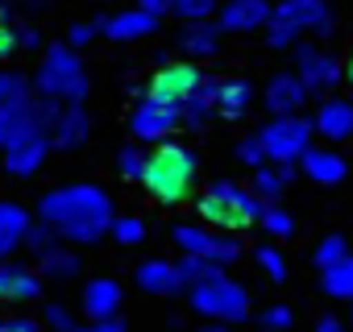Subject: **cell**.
Listing matches in <instances>:
<instances>
[{"label": "cell", "instance_id": "obj_1", "mask_svg": "<svg viewBox=\"0 0 353 332\" xmlns=\"http://www.w3.org/2000/svg\"><path fill=\"white\" fill-rule=\"evenodd\" d=\"M38 220L50 225L59 233V241H67V245H96L100 237H108L117 212H112V200L104 187L67 183L38 200Z\"/></svg>", "mask_w": 353, "mask_h": 332}, {"label": "cell", "instance_id": "obj_2", "mask_svg": "<svg viewBox=\"0 0 353 332\" xmlns=\"http://www.w3.org/2000/svg\"><path fill=\"white\" fill-rule=\"evenodd\" d=\"M196 179H200V162L188 145L179 141H158L150 154H145V171H141V187L162 204V208H174V204H188L192 191H196Z\"/></svg>", "mask_w": 353, "mask_h": 332}, {"label": "cell", "instance_id": "obj_3", "mask_svg": "<svg viewBox=\"0 0 353 332\" xmlns=\"http://www.w3.org/2000/svg\"><path fill=\"white\" fill-rule=\"evenodd\" d=\"M59 112H63L59 100H46V96L34 100L30 83H26L17 71H0V145H9V141L21 137V133H42V137H50Z\"/></svg>", "mask_w": 353, "mask_h": 332}, {"label": "cell", "instance_id": "obj_4", "mask_svg": "<svg viewBox=\"0 0 353 332\" xmlns=\"http://www.w3.org/2000/svg\"><path fill=\"white\" fill-rule=\"evenodd\" d=\"M196 212L204 216V225L212 229H225V233H245L254 225H262V212H266V200L254 191V187H241V183H212L200 200H196Z\"/></svg>", "mask_w": 353, "mask_h": 332}, {"label": "cell", "instance_id": "obj_5", "mask_svg": "<svg viewBox=\"0 0 353 332\" xmlns=\"http://www.w3.org/2000/svg\"><path fill=\"white\" fill-rule=\"evenodd\" d=\"M34 87L46 100L83 104L88 100V75H83V63H79L75 46H50V50H42L38 71H34Z\"/></svg>", "mask_w": 353, "mask_h": 332}, {"label": "cell", "instance_id": "obj_6", "mask_svg": "<svg viewBox=\"0 0 353 332\" xmlns=\"http://www.w3.org/2000/svg\"><path fill=\"white\" fill-rule=\"evenodd\" d=\"M299 34H316V38L332 34L328 0H279L270 13V25H266V46L287 50V46H295Z\"/></svg>", "mask_w": 353, "mask_h": 332}, {"label": "cell", "instance_id": "obj_7", "mask_svg": "<svg viewBox=\"0 0 353 332\" xmlns=\"http://www.w3.org/2000/svg\"><path fill=\"white\" fill-rule=\"evenodd\" d=\"M188 291H192V307H196L200 315L216 320V324H241V320H250V295H245V287L233 282L229 274L208 278V282H196V287H188Z\"/></svg>", "mask_w": 353, "mask_h": 332}, {"label": "cell", "instance_id": "obj_8", "mask_svg": "<svg viewBox=\"0 0 353 332\" xmlns=\"http://www.w3.org/2000/svg\"><path fill=\"white\" fill-rule=\"evenodd\" d=\"M312 133H316V125H312L307 116L287 112V116H270V121L258 129V141H262V149H266L270 162L295 166V162L312 149Z\"/></svg>", "mask_w": 353, "mask_h": 332}, {"label": "cell", "instance_id": "obj_9", "mask_svg": "<svg viewBox=\"0 0 353 332\" xmlns=\"http://www.w3.org/2000/svg\"><path fill=\"white\" fill-rule=\"evenodd\" d=\"M200 83H204V71H200L192 59H174V63H162V67L150 75V83H145L141 96L162 100V104H170V108H179V112H183V104L196 96Z\"/></svg>", "mask_w": 353, "mask_h": 332}, {"label": "cell", "instance_id": "obj_10", "mask_svg": "<svg viewBox=\"0 0 353 332\" xmlns=\"http://www.w3.org/2000/svg\"><path fill=\"white\" fill-rule=\"evenodd\" d=\"M170 241L179 245V253L208 258V262H216L225 270L241 258V245L233 237H216V229H204V225H174L170 229Z\"/></svg>", "mask_w": 353, "mask_h": 332}, {"label": "cell", "instance_id": "obj_11", "mask_svg": "<svg viewBox=\"0 0 353 332\" xmlns=\"http://www.w3.org/2000/svg\"><path fill=\"white\" fill-rule=\"evenodd\" d=\"M179 125H183V112H179V108H170V104H162V100H150V96H141V100L133 104V112H129V133H133V141H141V145L166 141Z\"/></svg>", "mask_w": 353, "mask_h": 332}, {"label": "cell", "instance_id": "obj_12", "mask_svg": "<svg viewBox=\"0 0 353 332\" xmlns=\"http://www.w3.org/2000/svg\"><path fill=\"white\" fill-rule=\"evenodd\" d=\"M295 75L303 79L307 96H328L345 79V67L320 46H295Z\"/></svg>", "mask_w": 353, "mask_h": 332}, {"label": "cell", "instance_id": "obj_13", "mask_svg": "<svg viewBox=\"0 0 353 332\" xmlns=\"http://www.w3.org/2000/svg\"><path fill=\"white\" fill-rule=\"evenodd\" d=\"M46 154H50V137H42V133H21V137H13V141L5 145V171L17 175V179H30V175L42 171Z\"/></svg>", "mask_w": 353, "mask_h": 332}, {"label": "cell", "instance_id": "obj_14", "mask_svg": "<svg viewBox=\"0 0 353 332\" xmlns=\"http://www.w3.org/2000/svg\"><path fill=\"white\" fill-rule=\"evenodd\" d=\"M42 295V278L34 266L21 262H0V303H34Z\"/></svg>", "mask_w": 353, "mask_h": 332}, {"label": "cell", "instance_id": "obj_15", "mask_svg": "<svg viewBox=\"0 0 353 332\" xmlns=\"http://www.w3.org/2000/svg\"><path fill=\"white\" fill-rule=\"evenodd\" d=\"M270 13H274V5H266V0H229V5H221L216 25L225 34H250V30L270 25Z\"/></svg>", "mask_w": 353, "mask_h": 332}, {"label": "cell", "instance_id": "obj_16", "mask_svg": "<svg viewBox=\"0 0 353 332\" xmlns=\"http://www.w3.org/2000/svg\"><path fill=\"white\" fill-rule=\"evenodd\" d=\"M158 30V17L145 13V9H121L112 17H100V34L112 38V42H137V38H150Z\"/></svg>", "mask_w": 353, "mask_h": 332}, {"label": "cell", "instance_id": "obj_17", "mask_svg": "<svg viewBox=\"0 0 353 332\" xmlns=\"http://www.w3.org/2000/svg\"><path fill=\"white\" fill-rule=\"evenodd\" d=\"M88 133H92V121H88L83 104H63V112H59V121L50 129V149H63V154L83 149Z\"/></svg>", "mask_w": 353, "mask_h": 332}, {"label": "cell", "instance_id": "obj_18", "mask_svg": "<svg viewBox=\"0 0 353 332\" xmlns=\"http://www.w3.org/2000/svg\"><path fill=\"white\" fill-rule=\"evenodd\" d=\"M121 299H125V291H121V282L117 278H92V282H83V295H79V307H83V315L88 320H112L117 315V307H121Z\"/></svg>", "mask_w": 353, "mask_h": 332}, {"label": "cell", "instance_id": "obj_19", "mask_svg": "<svg viewBox=\"0 0 353 332\" xmlns=\"http://www.w3.org/2000/svg\"><path fill=\"white\" fill-rule=\"evenodd\" d=\"M316 133L324 141H349L353 137V100H341V96H328L320 108H316Z\"/></svg>", "mask_w": 353, "mask_h": 332}, {"label": "cell", "instance_id": "obj_20", "mask_svg": "<svg viewBox=\"0 0 353 332\" xmlns=\"http://www.w3.org/2000/svg\"><path fill=\"white\" fill-rule=\"evenodd\" d=\"M133 282L150 295H179L183 291V274H179V262H162V258H150L133 270Z\"/></svg>", "mask_w": 353, "mask_h": 332}, {"label": "cell", "instance_id": "obj_21", "mask_svg": "<svg viewBox=\"0 0 353 332\" xmlns=\"http://www.w3.org/2000/svg\"><path fill=\"white\" fill-rule=\"evenodd\" d=\"M262 100H266V108H270L274 116H287V112H299V104L307 100V87H303V79H299L295 71H279V75L266 83Z\"/></svg>", "mask_w": 353, "mask_h": 332}, {"label": "cell", "instance_id": "obj_22", "mask_svg": "<svg viewBox=\"0 0 353 332\" xmlns=\"http://www.w3.org/2000/svg\"><path fill=\"white\" fill-rule=\"evenodd\" d=\"M299 166H303V175H307L312 183H320V187H332V183H341V179L349 175V162H345L336 149H316V145L299 158Z\"/></svg>", "mask_w": 353, "mask_h": 332}, {"label": "cell", "instance_id": "obj_23", "mask_svg": "<svg viewBox=\"0 0 353 332\" xmlns=\"http://www.w3.org/2000/svg\"><path fill=\"white\" fill-rule=\"evenodd\" d=\"M254 104V83L241 79V75H229V79H216V116L225 121H237L245 116Z\"/></svg>", "mask_w": 353, "mask_h": 332}, {"label": "cell", "instance_id": "obj_24", "mask_svg": "<svg viewBox=\"0 0 353 332\" xmlns=\"http://www.w3.org/2000/svg\"><path fill=\"white\" fill-rule=\"evenodd\" d=\"M221 25L216 21H188L183 34H179V50L183 59H212L221 50Z\"/></svg>", "mask_w": 353, "mask_h": 332}, {"label": "cell", "instance_id": "obj_25", "mask_svg": "<svg viewBox=\"0 0 353 332\" xmlns=\"http://www.w3.org/2000/svg\"><path fill=\"white\" fill-rule=\"evenodd\" d=\"M26 233H30V212L21 204H0V262H5L17 245H26Z\"/></svg>", "mask_w": 353, "mask_h": 332}, {"label": "cell", "instance_id": "obj_26", "mask_svg": "<svg viewBox=\"0 0 353 332\" xmlns=\"http://www.w3.org/2000/svg\"><path fill=\"white\" fill-rule=\"evenodd\" d=\"M291 179H295V166H287V162H266V166H258V171H254V191H258L266 204H274V200L291 187Z\"/></svg>", "mask_w": 353, "mask_h": 332}, {"label": "cell", "instance_id": "obj_27", "mask_svg": "<svg viewBox=\"0 0 353 332\" xmlns=\"http://www.w3.org/2000/svg\"><path fill=\"white\" fill-rule=\"evenodd\" d=\"M212 116H216V79L204 75V83L196 87V96L183 104V125L188 129H204Z\"/></svg>", "mask_w": 353, "mask_h": 332}, {"label": "cell", "instance_id": "obj_28", "mask_svg": "<svg viewBox=\"0 0 353 332\" xmlns=\"http://www.w3.org/2000/svg\"><path fill=\"white\" fill-rule=\"evenodd\" d=\"M320 287H324L328 299L353 303V253L341 258V262H332V266H324V270H320Z\"/></svg>", "mask_w": 353, "mask_h": 332}, {"label": "cell", "instance_id": "obj_29", "mask_svg": "<svg viewBox=\"0 0 353 332\" xmlns=\"http://www.w3.org/2000/svg\"><path fill=\"white\" fill-rule=\"evenodd\" d=\"M38 270L46 274V278H54V282H63V278H75L79 274V258H75V249H50V253H42L38 258Z\"/></svg>", "mask_w": 353, "mask_h": 332}, {"label": "cell", "instance_id": "obj_30", "mask_svg": "<svg viewBox=\"0 0 353 332\" xmlns=\"http://www.w3.org/2000/svg\"><path fill=\"white\" fill-rule=\"evenodd\" d=\"M341 258H349V241H345L341 233H328V237H320V241H316V249H312V262H316V270H324V266H332V262H341Z\"/></svg>", "mask_w": 353, "mask_h": 332}, {"label": "cell", "instance_id": "obj_31", "mask_svg": "<svg viewBox=\"0 0 353 332\" xmlns=\"http://www.w3.org/2000/svg\"><path fill=\"white\" fill-rule=\"evenodd\" d=\"M170 13L179 17L183 25H188V21H212L216 0H170Z\"/></svg>", "mask_w": 353, "mask_h": 332}, {"label": "cell", "instance_id": "obj_32", "mask_svg": "<svg viewBox=\"0 0 353 332\" xmlns=\"http://www.w3.org/2000/svg\"><path fill=\"white\" fill-rule=\"evenodd\" d=\"M254 262L266 270L270 282H287V262H283V253H279L274 245H258V249H254Z\"/></svg>", "mask_w": 353, "mask_h": 332}, {"label": "cell", "instance_id": "obj_33", "mask_svg": "<svg viewBox=\"0 0 353 332\" xmlns=\"http://www.w3.org/2000/svg\"><path fill=\"white\" fill-rule=\"evenodd\" d=\"M262 229H266V237H291L295 233V220L279 208V204H266V212H262Z\"/></svg>", "mask_w": 353, "mask_h": 332}, {"label": "cell", "instance_id": "obj_34", "mask_svg": "<svg viewBox=\"0 0 353 332\" xmlns=\"http://www.w3.org/2000/svg\"><path fill=\"white\" fill-rule=\"evenodd\" d=\"M26 249H30L34 258H42V253H50V249H59V233H54L50 225H30V233H26Z\"/></svg>", "mask_w": 353, "mask_h": 332}, {"label": "cell", "instance_id": "obj_35", "mask_svg": "<svg viewBox=\"0 0 353 332\" xmlns=\"http://www.w3.org/2000/svg\"><path fill=\"white\" fill-rule=\"evenodd\" d=\"M117 171H121V179H137V183H141V171H145V154H141V141L121 149V158H117Z\"/></svg>", "mask_w": 353, "mask_h": 332}, {"label": "cell", "instance_id": "obj_36", "mask_svg": "<svg viewBox=\"0 0 353 332\" xmlns=\"http://www.w3.org/2000/svg\"><path fill=\"white\" fill-rule=\"evenodd\" d=\"M108 237H117L121 245H137L145 237V225H141V216H117L112 229H108Z\"/></svg>", "mask_w": 353, "mask_h": 332}, {"label": "cell", "instance_id": "obj_37", "mask_svg": "<svg viewBox=\"0 0 353 332\" xmlns=\"http://www.w3.org/2000/svg\"><path fill=\"white\" fill-rule=\"evenodd\" d=\"M291 320H295V315H291L287 303H270V307L262 311V328H266V332H287Z\"/></svg>", "mask_w": 353, "mask_h": 332}, {"label": "cell", "instance_id": "obj_38", "mask_svg": "<svg viewBox=\"0 0 353 332\" xmlns=\"http://www.w3.org/2000/svg\"><path fill=\"white\" fill-rule=\"evenodd\" d=\"M42 324H46V328H54V332H75L71 311H67V307H59V303H46V307H42Z\"/></svg>", "mask_w": 353, "mask_h": 332}, {"label": "cell", "instance_id": "obj_39", "mask_svg": "<svg viewBox=\"0 0 353 332\" xmlns=\"http://www.w3.org/2000/svg\"><path fill=\"white\" fill-rule=\"evenodd\" d=\"M237 158H241V162H245V166H250V171H258V166H266V162H270V158H266V149H262V141H258V137H245V141H241V145H237Z\"/></svg>", "mask_w": 353, "mask_h": 332}, {"label": "cell", "instance_id": "obj_40", "mask_svg": "<svg viewBox=\"0 0 353 332\" xmlns=\"http://www.w3.org/2000/svg\"><path fill=\"white\" fill-rule=\"evenodd\" d=\"M96 30H100V17H96V21H88V25H71L67 46H75V50H79V46H88V42L96 38Z\"/></svg>", "mask_w": 353, "mask_h": 332}, {"label": "cell", "instance_id": "obj_41", "mask_svg": "<svg viewBox=\"0 0 353 332\" xmlns=\"http://www.w3.org/2000/svg\"><path fill=\"white\" fill-rule=\"evenodd\" d=\"M13 50H17V30L9 21H0V63H5Z\"/></svg>", "mask_w": 353, "mask_h": 332}, {"label": "cell", "instance_id": "obj_42", "mask_svg": "<svg viewBox=\"0 0 353 332\" xmlns=\"http://www.w3.org/2000/svg\"><path fill=\"white\" fill-rule=\"evenodd\" d=\"M0 332H38V320H30V315H13V320H0Z\"/></svg>", "mask_w": 353, "mask_h": 332}, {"label": "cell", "instance_id": "obj_43", "mask_svg": "<svg viewBox=\"0 0 353 332\" xmlns=\"http://www.w3.org/2000/svg\"><path fill=\"white\" fill-rule=\"evenodd\" d=\"M17 50H42V34L38 30H17Z\"/></svg>", "mask_w": 353, "mask_h": 332}, {"label": "cell", "instance_id": "obj_44", "mask_svg": "<svg viewBox=\"0 0 353 332\" xmlns=\"http://www.w3.org/2000/svg\"><path fill=\"white\" fill-rule=\"evenodd\" d=\"M75 332H125V324L112 315V320H92L88 328H75Z\"/></svg>", "mask_w": 353, "mask_h": 332}, {"label": "cell", "instance_id": "obj_45", "mask_svg": "<svg viewBox=\"0 0 353 332\" xmlns=\"http://www.w3.org/2000/svg\"><path fill=\"white\" fill-rule=\"evenodd\" d=\"M312 332H349V328H345L336 315H320V320L312 324Z\"/></svg>", "mask_w": 353, "mask_h": 332}, {"label": "cell", "instance_id": "obj_46", "mask_svg": "<svg viewBox=\"0 0 353 332\" xmlns=\"http://www.w3.org/2000/svg\"><path fill=\"white\" fill-rule=\"evenodd\" d=\"M137 9H145V13L162 17V13H170V0H137Z\"/></svg>", "mask_w": 353, "mask_h": 332}, {"label": "cell", "instance_id": "obj_47", "mask_svg": "<svg viewBox=\"0 0 353 332\" xmlns=\"http://www.w3.org/2000/svg\"><path fill=\"white\" fill-rule=\"evenodd\" d=\"M0 5H30V9H34L38 0H0Z\"/></svg>", "mask_w": 353, "mask_h": 332}, {"label": "cell", "instance_id": "obj_48", "mask_svg": "<svg viewBox=\"0 0 353 332\" xmlns=\"http://www.w3.org/2000/svg\"><path fill=\"white\" fill-rule=\"evenodd\" d=\"M200 332H229V328H225V324H216V328H200Z\"/></svg>", "mask_w": 353, "mask_h": 332}, {"label": "cell", "instance_id": "obj_49", "mask_svg": "<svg viewBox=\"0 0 353 332\" xmlns=\"http://www.w3.org/2000/svg\"><path fill=\"white\" fill-rule=\"evenodd\" d=\"M345 75H349V83H353V54H349V67H345Z\"/></svg>", "mask_w": 353, "mask_h": 332}, {"label": "cell", "instance_id": "obj_50", "mask_svg": "<svg viewBox=\"0 0 353 332\" xmlns=\"http://www.w3.org/2000/svg\"><path fill=\"white\" fill-rule=\"evenodd\" d=\"M349 328H353V307H349Z\"/></svg>", "mask_w": 353, "mask_h": 332}, {"label": "cell", "instance_id": "obj_51", "mask_svg": "<svg viewBox=\"0 0 353 332\" xmlns=\"http://www.w3.org/2000/svg\"><path fill=\"white\" fill-rule=\"evenodd\" d=\"M0 21H5V5H0Z\"/></svg>", "mask_w": 353, "mask_h": 332}, {"label": "cell", "instance_id": "obj_52", "mask_svg": "<svg viewBox=\"0 0 353 332\" xmlns=\"http://www.w3.org/2000/svg\"><path fill=\"white\" fill-rule=\"evenodd\" d=\"M262 332H266V328H262Z\"/></svg>", "mask_w": 353, "mask_h": 332}]
</instances>
